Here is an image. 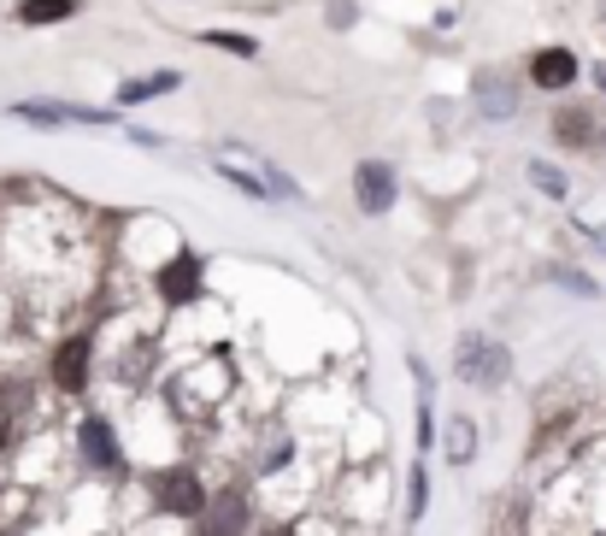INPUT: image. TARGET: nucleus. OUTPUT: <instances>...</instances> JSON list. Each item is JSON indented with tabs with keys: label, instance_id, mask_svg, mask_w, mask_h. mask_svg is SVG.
I'll return each instance as SVG.
<instances>
[{
	"label": "nucleus",
	"instance_id": "obj_1",
	"mask_svg": "<svg viewBox=\"0 0 606 536\" xmlns=\"http://www.w3.org/2000/svg\"><path fill=\"white\" fill-rule=\"evenodd\" d=\"M525 71H512L507 59H483L466 77V113L483 124H518L525 118Z\"/></svg>",
	"mask_w": 606,
	"mask_h": 536
},
{
	"label": "nucleus",
	"instance_id": "obj_2",
	"mask_svg": "<svg viewBox=\"0 0 606 536\" xmlns=\"http://www.w3.org/2000/svg\"><path fill=\"white\" fill-rule=\"evenodd\" d=\"M206 254L189 242V236H177L172 247H165V260H159V272H154V295L159 306H172V313H189V306L206 301Z\"/></svg>",
	"mask_w": 606,
	"mask_h": 536
},
{
	"label": "nucleus",
	"instance_id": "obj_3",
	"mask_svg": "<svg viewBox=\"0 0 606 536\" xmlns=\"http://www.w3.org/2000/svg\"><path fill=\"white\" fill-rule=\"evenodd\" d=\"M453 378L466 389L495 396V389H507V378H512V348L500 337H489V330H466V337H453Z\"/></svg>",
	"mask_w": 606,
	"mask_h": 536
},
{
	"label": "nucleus",
	"instance_id": "obj_4",
	"mask_svg": "<svg viewBox=\"0 0 606 536\" xmlns=\"http://www.w3.org/2000/svg\"><path fill=\"white\" fill-rule=\"evenodd\" d=\"M518 71H525V89L541 95V100H559V95L583 89V53L571 48V41H536Z\"/></svg>",
	"mask_w": 606,
	"mask_h": 536
},
{
	"label": "nucleus",
	"instance_id": "obj_5",
	"mask_svg": "<svg viewBox=\"0 0 606 536\" xmlns=\"http://www.w3.org/2000/svg\"><path fill=\"white\" fill-rule=\"evenodd\" d=\"M348 195H353V213L360 218H389L401 206L407 183H401V165L383 159V154H365L353 159V177H348Z\"/></svg>",
	"mask_w": 606,
	"mask_h": 536
},
{
	"label": "nucleus",
	"instance_id": "obj_6",
	"mask_svg": "<svg viewBox=\"0 0 606 536\" xmlns=\"http://www.w3.org/2000/svg\"><path fill=\"white\" fill-rule=\"evenodd\" d=\"M18 124H30V130H118L124 113L113 107H82V100H12L7 107Z\"/></svg>",
	"mask_w": 606,
	"mask_h": 536
},
{
	"label": "nucleus",
	"instance_id": "obj_7",
	"mask_svg": "<svg viewBox=\"0 0 606 536\" xmlns=\"http://www.w3.org/2000/svg\"><path fill=\"white\" fill-rule=\"evenodd\" d=\"M595 136H600V100L577 95L548 100V142L559 154H595Z\"/></svg>",
	"mask_w": 606,
	"mask_h": 536
},
{
	"label": "nucleus",
	"instance_id": "obj_8",
	"mask_svg": "<svg viewBox=\"0 0 606 536\" xmlns=\"http://www.w3.org/2000/svg\"><path fill=\"white\" fill-rule=\"evenodd\" d=\"M206 501H213V489H206V478L195 466H165L154 471V507L165 513V519H201Z\"/></svg>",
	"mask_w": 606,
	"mask_h": 536
},
{
	"label": "nucleus",
	"instance_id": "obj_9",
	"mask_svg": "<svg viewBox=\"0 0 606 536\" xmlns=\"http://www.w3.org/2000/svg\"><path fill=\"white\" fill-rule=\"evenodd\" d=\"M71 442H77L82 471H100V478H118V471H124V442H118V430H113L107 412H82L77 430H71Z\"/></svg>",
	"mask_w": 606,
	"mask_h": 536
},
{
	"label": "nucleus",
	"instance_id": "obj_10",
	"mask_svg": "<svg viewBox=\"0 0 606 536\" xmlns=\"http://www.w3.org/2000/svg\"><path fill=\"white\" fill-rule=\"evenodd\" d=\"M48 383L59 396H82V389L95 383V330H71V337H59L53 360H48Z\"/></svg>",
	"mask_w": 606,
	"mask_h": 536
},
{
	"label": "nucleus",
	"instance_id": "obj_11",
	"mask_svg": "<svg viewBox=\"0 0 606 536\" xmlns=\"http://www.w3.org/2000/svg\"><path fill=\"white\" fill-rule=\"evenodd\" d=\"M195 525H201V536H247L254 530V501H247L242 484H224V489H213V501H206Z\"/></svg>",
	"mask_w": 606,
	"mask_h": 536
},
{
	"label": "nucleus",
	"instance_id": "obj_12",
	"mask_svg": "<svg viewBox=\"0 0 606 536\" xmlns=\"http://www.w3.org/2000/svg\"><path fill=\"white\" fill-rule=\"evenodd\" d=\"M183 77L177 66H154V71H136V77H124L118 89H113V113H136V107H154V100H172L183 89Z\"/></svg>",
	"mask_w": 606,
	"mask_h": 536
},
{
	"label": "nucleus",
	"instance_id": "obj_13",
	"mask_svg": "<svg viewBox=\"0 0 606 536\" xmlns=\"http://www.w3.org/2000/svg\"><path fill=\"white\" fill-rule=\"evenodd\" d=\"M525 183L541 195V201H554V206H566L571 195H577V183H571V172L559 159H548V154H530L525 159Z\"/></svg>",
	"mask_w": 606,
	"mask_h": 536
},
{
	"label": "nucleus",
	"instance_id": "obj_14",
	"mask_svg": "<svg viewBox=\"0 0 606 536\" xmlns=\"http://www.w3.org/2000/svg\"><path fill=\"white\" fill-rule=\"evenodd\" d=\"M201 48H213V53H229V59H242V66H254V59L265 53V41L254 30H229V25H201L195 30Z\"/></svg>",
	"mask_w": 606,
	"mask_h": 536
},
{
	"label": "nucleus",
	"instance_id": "obj_15",
	"mask_svg": "<svg viewBox=\"0 0 606 536\" xmlns=\"http://www.w3.org/2000/svg\"><path fill=\"white\" fill-rule=\"evenodd\" d=\"M89 12V0H18L12 18L25 30H53V25H71V18Z\"/></svg>",
	"mask_w": 606,
	"mask_h": 536
},
{
	"label": "nucleus",
	"instance_id": "obj_16",
	"mask_svg": "<svg viewBox=\"0 0 606 536\" xmlns=\"http://www.w3.org/2000/svg\"><path fill=\"white\" fill-rule=\"evenodd\" d=\"M206 165H213V172L229 183V189H236L242 201H254V206H271V189H265V177L254 172V165H247V159H229V154H206Z\"/></svg>",
	"mask_w": 606,
	"mask_h": 536
},
{
	"label": "nucleus",
	"instance_id": "obj_17",
	"mask_svg": "<svg viewBox=\"0 0 606 536\" xmlns=\"http://www.w3.org/2000/svg\"><path fill=\"white\" fill-rule=\"evenodd\" d=\"M436 448H442L448 466H471L477 460V419H466V412L442 419V430H436Z\"/></svg>",
	"mask_w": 606,
	"mask_h": 536
},
{
	"label": "nucleus",
	"instance_id": "obj_18",
	"mask_svg": "<svg viewBox=\"0 0 606 536\" xmlns=\"http://www.w3.org/2000/svg\"><path fill=\"white\" fill-rule=\"evenodd\" d=\"M541 277H548L554 289H566V295H577V301H600V295H606L595 272H583V265H566V260H554Z\"/></svg>",
	"mask_w": 606,
	"mask_h": 536
},
{
	"label": "nucleus",
	"instance_id": "obj_19",
	"mask_svg": "<svg viewBox=\"0 0 606 536\" xmlns=\"http://www.w3.org/2000/svg\"><path fill=\"white\" fill-rule=\"evenodd\" d=\"M295 466V430H277V437H265V448H260V460H254V471L271 484V478H283V471Z\"/></svg>",
	"mask_w": 606,
	"mask_h": 536
},
{
	"label": "nucleus",
	"instance_id": "obj_20",
	"mask_svg": "<svg viewBox=\"0 0 606 536\" xmlns=\"http://www.w3.org/2000/svg\"><path fill=\"white\" fill-rule=\"evenodd\" d=\"M401 513H407V525H424V513H430V466L424 460H412V471H407Z\"/></svg>",
	"mask_w": 606,
	"mask_h": 536
},
{
	"label": "nucleus",
	"instance_id": "obj_21",
	"mask_svg": "<svg viewBox=\"0 0 606 536\" xmlns=\"http://www.w3.org/2000/svg\"><path fill=\"white\" fill-rule=\"evenodd\" d=\"M360 25H365V7H360V0H324V30L353 36Z\"/></svg>",
	"mask_w": 606,
	"mask_h": 536
},
{
	"label": "nucleus",
	"instance_id": "obj_22",
	"mask_svg": "<svg viewBox=\"0 0 606 536\" xmlns=\"http://www.w3.org/2000/svg\"><path fill=\"white\" fill-rule=\"evenodd\" d=\"M118 130H124V142H130V148H141V154H172V142H165L159 130H148V124H130V118H124Z\"/></svg>",
	"mask_w": 606,
	"mask_h": 536
},
{
	"label": "nucleus",
	"instance_id": "obj_23",
	"mask_svg": "<svg viewBox=\"0 0 606 536\" xmlns=\"http://www.w3.org/2000/svg\"><path fill=\"white\" fill-rule=\"evenodd\" d=\"M407 371H412V383H418V396H436V371H430V360L418 354V348H407Z\"/></svg>",
	"mask_w": 606,
	"mask_h": 536
},
{
	"label": "nucleus",
	"instance_id": "obj_24",
	"mask_svg": "<svg viewBox=\"0 0 606 536\" xmlns=\"http://www.w3.org/2000/svg\"><path fill=\"white\" fill-rule=\"evenodd\" d=\"M459 25H466V12H459V7H436V18H430V30H436V36H453Z\"/></svg>",
	"mask_w": 606,
	"mask_h": 536
},
{
	"label": "nucleus",
	"instance_id": "obj_25",
	"mask_svg": "<svg viewBox=\"0 0 606 536\" xmlns=\"http://www.w3.org/2000/svg\"><path fill=\"white\" fill-rule=\"evenodd\" d=\"M583 82L595 89V100L606 107V59H595V66H583Z\"/></svg>",
	"mask_w": 606,
	"mask_h": 536
},
{
	"label": "nucleus",
	"instance_id": "obj_26",
	"mask_svg": "<svg viewBox=\"0 0 606 536\" xmlns=\"http://www.w3.org/2000/svg\"><path fill=\"white\" fill-rule=\"evenodd\" d=\"M0 448H12V412L0 407Z\"/></svg>",
	"mask_w": 606,
	"mask_h": 536
},
{
	"label": "nucleus",
	"instance_id": "obj_27",
	"mask_svg": "<svg viewBox=\"0 0 606 536\" xmlns=\"http://www.w3.org/2000/svg\"><path fill=\"white\" fill-rule=\"evenodd\" d=\"M260 536H306V530H295V525H260Z\"/></svg>",
	"mask_w": 606,
	"mask_h": 536
},
{
	"label": "nucleus",
	"instance_id": "obj_28",
	"mask_svg": "<svg viewBox=\"0 0 606 536\" xmlns=\"http://www.w3.org/2000/svg\"><path fill=\"white\" fill-rule=\"evenodd\" d=\"M595 154L606 159V113H600V136H595Z\"/></svg>",
	"mask_w": 606,
	"mask_h": 536
},
{
	"label": "nucleus",
	"instance_id": "obj_29",
	"mask_svg": "<svg viewBox=\"0 0 606 536\" xmlns=\"http://www.w3.org/2000/svg\"><path fill=\"white\" fill-rule=\"evenodd\" d=\"M589 536H606V530H589Z\"/></svg>",
	"mask_w": 606,
	"mask_h": 536
}]
</instances>
